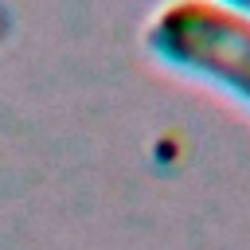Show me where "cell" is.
Segmentation results:
<instances>
[{
	"mask_svg": "<svg viewBox=\"0 0 250 250\" xmlns=\"http://www.w3.org/2000/svg\"><path fill=\"white\" fill-rule=\"evenodd\" d=\"M219 4H227V8H234V12H242L250 20V0H219Z\"/></svg>",
	"mask_w": 250,
	"mask_h": 250,
	"instance_id": "cell-2",
	"label": "cell"
},
{
	"mask_svg": "<svg viewBox=\"0 0 250 250\" xmlns=\"http://www.w3.org/2000/svg\"><path fill=\"white\" fill-rule=\"evenodd\" d=\"M148 47L176 70L250 102V20L219 0H172L148 23Z\"/></svg>",
	"mask_w": 250,
	"mask_h": 250,
	"instance_id": "cell-1",
	"label": "cell"
}]
</instances>
